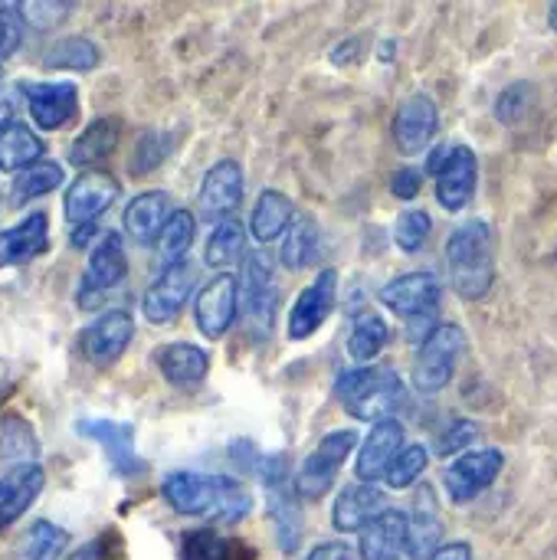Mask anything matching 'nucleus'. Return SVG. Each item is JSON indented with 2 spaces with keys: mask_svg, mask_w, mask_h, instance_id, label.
I'll list each match as a JSON object with an SVG mask.
<instances>
[{
  "mask_svg": "<svg viewBox=\"0 0 557 560\" xmlns=\"http://www.w3.org/2000/svg\"><path fill=\"white\" fill-rule=\"evenodd\" d=\"M164 502L177 515L207 518L217 525H236L253 512V495L243 482L230 476H207V472H171L161 482Z\"/></svg>",
  "mask_w": 557,
  "mask_h": 560,
  "instance_id": "1",
  "label": "nucleus"
},
{
  "mask_svg": "<svg viewBox=\"0 0 557 560\" xmlns=\"http://www.w3.org/2000/svg\"><path fill=\"white\" fill-rule=\"evenodd\" d=\"M446 266L456 295L466 302L483 299L496 282V236L486 220H473L460 226L446 240Z\"/></svg>",
  "mask_w": 557,
  "mask_h": 560,
  "instance_id": "2",
  "label": "nucleus"
},
{
  "mask_svg": "<svg viewBox=\"0 0 557 560\" xmlns=\"http://www.w3.org/2000/svg\"><path fill=\"white\" fill-rule=\"evenodd\" d=\"M335 394L355 420H368L374 427L394 420L397 407H404V384L397 371L381 364L345 371L335 384Z\"/></svg>",
  "mask_w": 557,
  "mask_h": 560,
  "instance_id": "3",
  "label": "nucleus"
},
{
  "mask_svg": "<svg viewBox=\"0 0 557 560\" xmlns=\"http://www.w3.org/2000/svg\"><path fill=\"white\" fill-rule=\"evenodd\" d=\"M381 302L407 322L410 338L427 341L440 328L433 325L437 308H440V282L433 272H407V276L391 279L381 289Z\"/></svg>",
  "mask_w": 557,
  "mask_h": 560,
  "instance_id": "4",
  "label": "nucleus"
},
{
  "mask_svg": "<svg viewBox=\"0 0 557 560\" xmlns=\"http://www.w3.org/2000/svg\"><path fill=\"white\" fill-rule=\"evenodd\" d=\"M427 171L437 180V200L443 210L460 213L469 207L473 194H476V177H479V164L476 154L466 144H443L427 158Z\"/></svg>",
  "mask_w": 557,
  "mask_h": 560,
  "instance_id": "5",
  "label": "nucleus"
},
{
  "mask_svg": "<svg viewBox=\"0 0 557 560\" xmlns=\"http://www.w3.org/2000/svg\"><path fill=\"white\" fill-rule=\"evenodd\" d=\"M463 351H466V331L460 325H440L417 351L414 387L420 394H440L453 381Z\"/></svg>",
  "mask_w": 557,
  "mask_h": 560,
  "instance_id": "6",
  "label": "nucleus"
},
{
  "mask_svg": "<svg viewBox=\"0 0 557 560\" xmlns=\"http://www.w3.org/2000/svg\"><path fill=\"white\" fill-rule=\"evenodd\" d=\"M240 295H243V322L250 328L253 338H269L272 331V318H276V305H279V289H276V266L269 259V253H253L246 259L243 269V282H240Z\"/></svg>",
  "mask_w": 557,
  "mask_h": 560,
  "instance_id": "7",
  "label": "nucleus"
},
{
  "mask_svg": "<svg viewBox=\"0 0 557 560\" xmlns=\"http://www.w3.org/2000/svg\"><path fill=\"white\" fill-rule=\"evenodd\" d=\"M358 446V433L355 430H335L328 433L299 466L295 472V495L299 499H322L325 492H332V486L338 482V472L345 466V459L351 456V450Z\"/></svg>",
  "mask_w": 557,
  "mask_h": 560,
  "instance_id": "8",
  "label": "nucleus"
},
{
  "mask_svg": "<svg viewBox=\"0 0 557 560\" xmlns=\"http://www.w3.org/2000/svg\"><path fill=\"white\" fill-rule=\"evenodd\" d=\"M125 276H128V259H125L121 236L118 233H105L95 243V249H92V256L85 262V272L79 279V292H76L79 305L82 308H95L108 292H115L125 282Z\"/></svg>",
  "mask_w": 557,
  "mask_h": 560,
  "instance_id": "9",
  "label": "nucleus"
},
{
  "mask_svg": "<svg viewBox=\"0 0 557 560\" xmlns=\"http://www.w3.org/2000/svg\"><path fill=\"white\" fill-rule=\"evenodd\" d=\"M76 433L85 436L89 443H98L108 456V466L121 479H135L148 472V463L135 453V427L121 420H105V417H89L76 423Z\"/></svg>",
  "mask_w": 557,
  "mask_h": 560,
  "instance_id": "10",
  "label": "nucleus"
},
{
  "mask_svg": "<svg viewBox=\"0 0 557 560\" xmlns=\"http://www.w3.org/2000/svg\"><path fill=\"white\" fill-rule=\"evenodd\" d=\"M194 282H197V266L194 262H174V266H164L161 276L148 285L144 299H141V312L151 325H171L181 308L187 305L190 292H194Z\"/></svg>",
  "mask_w": 557,
  "mask_h": 560,
  "instance_id": "11",
  "label": "nucleus"
},
{
  "mask_svg": "<svg viewBox=\"0 0 557 560\" xmlns=\"http://www.w3.org/2000/svg\"><path fill=\"white\" fill-rule=\"evenodd\" d=\"M121 197V184L105 174V171H85L82 177H76L62 197V213H66V223L76 230V226H85V223H95L105 210H112V203Z\"/></svg>",
  "mask_w": 557,
  "mask_h": 560,
  "instance_id": "12",
  "label": "nucleus"
},
{
  "mask_svg": "<svg viewBox=\"0 0 557 560\" xmlns=\"http://www.w3.org/2000/svg\"><path fill=\"white\" fill-rule=\"evenodd\" d=\"M338 299V272L335 269H322L315 276V282H309L299 299L289 308V338L292 341H305L312 338L332 315Z\"/></svg>",
  "mask_w": 557,
  "mask_h": 560,
  "instance_id": "13",
  "label": "nucleus"
},
{
  "mask_svg": "<svg viewBox=\"0 0 557 560\" xmlns=\"http://www.w3.org/2000/svg\"><path fill=\"white\" fill-rule=\"evenodd\" d=\"M236 308H240V282H236V276L220 272L200 289V295L194 302V322H197L200 335L217 341L236 322Z\"/></svg>",
  "mask_w": 557,
  "mask_h": 560,
  "instance_id": "14",
  "label": "nucleus"
},
{
  "mask_svg": "<svg viewBox=\"0 0 557 560\" xmlns=\"http://www.w3.org/2000/svg\"><path fill=\"white\" fill-rule=\"evenodd\" d=\"M240 203H243V167H240V161L223 158L200 180V190H197L200 217L223 223V220H230V213Z\"/></svg>",
  "mask_w": 557,
  "mask_h": 560,
  "instance_id": "15",
  "label": "nucleus"
},
{
  "mask_svg": "<svg viewBox=\"0 0 557 560\" xmlns=\"http://www.w3.org/2000/svg\"><path fill=\"white\" fill-rule=\"evenodd\" d=\"M131 338H135V318L125 308H112V312H102L82 331L79 348L92 364L105 368V364H115L128 351Z\"/></svg>",
  "mask_w": 557,
  "mask_h": 560,
  "instance_id": "16",
  "label": "nucleus"
},
{
  "mask_svg": "<svg viewBox=\"0 0 557 560\" xmlns=\"http://www.w3.org/2000/svg\"><path fill=\"white\" fill-rule=\"evenodd\" d=\"M502 466H506V456H502L499 450H473V453L460 456V459L446 469V476H443L450 499H453L456 505L473 502L476 495H483V492L499 479Z\"/></svg>",
  "mask_w": 557,
  "mask_h": 560,
  "instance_id": "17",
  "label": "nucleus"
},
{
  "mask_svg": "<svg viewBox=\"0 0 557 560\" xmlns=\"http://www.w3.org/2000/svg\"><path fill=\"white\" fill-rule=\"evenodd\" d=\"M23 98H26V108H30L33 125L43 128V131L62 128L79 112V89L69 79H59V82H30V85H23Z\"/></svg>",
  "mask_w": 557,
  "mask_h": 560,
  "instance_id": "18",
  "label": "nucleus"
},
{
  "mask_svg": "<svg viewBox=\"0 0 557 560\" xmlns=\"http://www.w3.org/2000/svg\"><path fill=\"white\" fill-rule=\"evenodd\" d=\"M440 131V112L430 95H410L394 115V141L404 154H423Z\"/></svg>",
  "mask_w": 557,
  "mask_h": 560,
  "instance_id": "19",
  "label": "nucleus"
},
{
  "mask_svg": "<svg viewBox=\"0 0 557 560\" xmlns=\"http://www.w3.org/2000/svg\"><path fill=\"white\" fill-rule=\"evenodd\" d=\"M46 486V472L43 466L36 463H20V466H10L3 476H0V535L16 525L30 509L33 502L39 499Z\"/></svg>",
  "mask_w": 557,
  "mask_h": 560,
  "instance_id": "20",
  "label": "nucleus"
},
{
  "mask_svg": "<svg viewBox=\"0 0 557 560\" xmlns=\"http://www.w3.org/2000/svg\"><path fill=\"white\" fill-rule=\"evenodd\" d=\"M404 450V423L397 420H384L378 427H371V433L364 436L361 450H358V479L361 482H378L387 476V469L394 466V459L401 456Z\"/></svg>",
  "mask_w": 557,
  "mask_h": 560,
  "instance_id": "21",
  "label": "nucleus"
},
{
  "mask_svg": "<svg viewBox=\"0 0 557 560\" xmlns=\"http://www.w3.org/2000/svg\"><path fill=\"white\" fill-rule=\"evenodd\" d=\"M387 512V499L378 486L371 482H355V486H345L335 499V509H332V525L345 535L351 532H364L374 518H381Z\"/></svg>",
  "mask_w": 557,
  "mask_h": 560,
  "instance_id": "22",
  "label": "nucleus"
},
{
  "mask_svg": "<svg viewBox=\"0 0 557 560\" xmlns=\"http://www.w3.org/2000/svg\"><path fill=\"white\" fill-rule=\"evenodd\" d=\"M49 249V217L36 210L23 217L16 226L0 230V266H23Z\"/></svg>",
  "mask_w": 557,
  "mask_h": 560,
  "instance_id": "23",
  "label": "nucleus"
},
{
  "mask_svg": "<svg viewBox=\"0 0 557 560\" xmlns=\"http://www.w3.org/2000/svg\"><path fill=\"white\" fill-rule=\"evenodd\" d=\"M154 364L171 387H197L210 374V354L190 341H171L154 351Z\"/></svg>",
  "mask_w": 557,
  "mask_h": 560,
  "instance_id": "24",
  "label": "nucleus"
},
{
  "mask_svg": "<svg viewBox=\"0 0 557 560\" xmlns=\"http://www.w3.org/2000/svg\"><path fill=\"white\" fill-rule=\"evenodd\" d=\"M171 213H174L171 194H164V190H144V194H138L125 207V230L138 243H158L161 240V230L171 220Z\"/></svg>",
  "mask_w": 557,
  "mask_h": 560,
  "instance_id": "25",
  "label": "nucleus"
},
{
  "mask_svg": "<svg viewBox=\"0 0 557 560\" xmlns=\"http://www.w3.org/2000/svg\"><path fill=\"white\" fill-rule=\"evenodd\" d=\"M407 545V512L387 509L361 532V558L397 560V551Z\"/></svg>",
  "mask_w": 557,
  "mask_h": 560,
  "instance_id": "26",
  "label": "nucleus"
},
{
  "mask_svg": "<svg viewBox=\"0 0 557 560\" xmlns=\"http://www.w3.org/2000/svg\"><path fill=\"white\" fill-rule=\"evenodd\" d=\"M121 138V121L118 118H95L85 125V131L69 144V164L72 167H95L98 161L112 158Z\"/></svg>",
  "mask_w": 557,
  "mask_h": 560,
  "instance_id": "27",
  "label": "nucleus"
},
{
  "mask_svg": "<svg viewBox=\"0 0 557 560\" xmlns=\"http://www.w3.org/2000/svg\"><path fill=\"white\" fill-rule=\"evenodd\" d=\"M440 538H443V525L437 518L433 495L427 489V495H420V502H417V512L407 515V545H404V551L414 560H430L443 548Z\"/></svg>",
  "mask_w": 557,
  "mask_h": 560,
  "instance_id": "28",
  "label": "nucleus"
},
{
  "mask_svg": "<svg viewBox=\"0 0 557 560\" xmlns=\"http://www.w3.org/2000/svg\"><path fill=\"white\" fill-rule=\"evenodd\" d=\"M181 560H256V551L240 538L197 528L181 538Z\"/></svg>",
  "mask_w": 557,
  "mask_h": 560,
  "instance_id": "29",
  "label": "nucleus"
},
{
  "mask_svg": "<svg viewBox=\"0 0 557 560\" xmlns=\"http://www.w3.org/2000/svg\"><path fill=\"white\" fill-rule=\"evenodd\" d=\"M292 200L282 194V190H263L256 207H253V217H250V230L259 243H272L276 236H282L292 223Z\"/></svg>",
  "mask_w": 557,
  "mask_h": 560,
  "instance_id": "30",
  "label": "nucleus"
},
{
  "mask_svg": "<svg viewBox=\"0 0 557 560\" xmlns=\"http://www.w3.org/2000/svg\"><path fill=\"white\" fill-rule=\"evenodd\" d=\"M43 151L46 148L39 141V135L23 121H13L7 131H0V171L20 174V171L33 167L43 158Z\"/></svg>",
  "mask_w": 557,
  "mask_h": 560,
  "instance_id": "31",
  "label": "nucleus"
},
{
  "mask_svg": "<svg viewBox=\"0 0 557 560\" xmlns=\"http://www.w3.org/2000/svg\"><path fill=\"white\" fill-rule=\"evenodd\" d=\"M391 341V328L387 322L378 315V312H361L355 315V325H351V335H348V354L351 361L358 364H371L374 358H381V351L387 348Z\"/></svg>",
  "mask_w": 557,
  "mask_h": 560,
  "instance_id": "32",
  "label": "nucleus"
},
{
  "mask_svg": "<svg viewBox=\"0 0 557 560\" xmlns=\"http://www.w3.org/2000/svg\"><path fill=\"white\" fill-rule=\"evenodd\" d=\"M269 492V515L276 525L279 548L292 555L302 541V512H299V495H292V486L266 489Z\"/></svg>",
  "mask_w": 557,
  "mask_h": 560,
  "instance_id": "33",
  "label": "nucleus"
},
{
  "mask_svg": "<svg viewBox=\"0 0 557 560\" xmlns=\"http://www.w3.org/2000/svg\"><path fill=\"white\" fill-rule=\"evenodd\" d=\"M69 548V535L53 522H33L20 538L13 560H62Z\"/></svg>",
  "mask_w": 557,
  "mask_h": 560,
  "instance_id": "34",
  "label": "nucleus"
},
{
  "mask_svg": "<svg viewBox=\"0 0 557 560\" xmlns=\"http://www.w3.org/2000/svg\"><path fill=\"white\" fill-rule=\"evenodd\" d=\"M243 249H246V226L230 217V220L213 226L207 249H204V259L213 269H230L243 259Z\"/></svg>",
  "mask_w": 557,
  "mask_h": 560,
  "instance_id": "35",
  "label": "nucleus"
},
{
  "mask_svg": "<svg viewBox=\"0 0 557 560\" xmlns=\"http://www.w3.org/2000/svg\"><path fill=\"white\" fill-rule=\"evenodd\" d=\"M43 66L49 69H76V72H89L98 66V46L85 36H66L56 39L46 52H43Z\"/></svg>",
  "mask_w": 557,
  "mask_h": 560,
  "instance_id": "36",
  "label": "nucleus"
},
{
  "mask_svg": "<svg viewBox=\"0 0 557 560\" xmlns=\"http://www.w3.org/2000/svg\"><path fill=\"white\" fill-rule=\"evenodd\" d=\"M282 266L299 272V269H309L315 259H318V226L302 217L292 223V230L286 233V243H282Z\"/></svg>",
  "mask_w": 557,
  "mask_h": 560,
  "instance_id": "37",
  "label": "nucleus"
},
{
  "mask_svg": "<svg viewBox=\"0 0 557 560\" xmlns=\"http://www.w3.org/2000/svg\"><path fill=\"white\" fill-rule=\"evenodd\" d=\"M197 236V220L190 210H174L167 226L161 230V240H158V253L164 259V266H174V262H184V253L190 249Z\"/></svg>",
  "mask_w": 557,
  "mask_h": 560,
  "instance_id": "38",
  "label": "nucleus"
},
{
  "mask_svg": "<svg viewBox=\"0 0 557 560\" xmlns=\"http://www.w3.org/2000/svg\"><path fill=\"white\" fill-rule=\"evenodd\" d=\"M59 184H62V167H59L56 161H36L33 167L20 171V174L13 177V200H16V203H26V200L46 197V194H53Z\"/></svg>",
  "mask_w": 557,
  "mask_h": 560,
  "instance_id": "39",
  "label": "nucleus"
},
{
  "mask_svg": "<svg viewBox=\"0 0 557 560\" xmlns=\"http://www.w3.org/2000/svg\"><path fill=\"white\" fill-rule=\"evenodd\" d=\"M36 453V436L33 427L23 417H3L0 420V456L13 466L33 463L30 456Z\"/></svg>",
  "mask_w": 557,
  "mask_h": 560,
  "instance_id": "40",
  "label": "nucleus"
},
{
  "mask_svg": "<svg viewBox=\"0 0 557 560\" xmlns=\"http://www.w3.org/2000/svg\"><path fill=\"white\" fill-rule=\"evenodd\" d=\"M174 151V135L171 131H161V128H151L138 138L135 144V154H131V174H151L158 171L167 154Z\"/></svg>",
  "mask_w": 557,
  "mask_h": 560,
  "instance_id": "41",
  "label": "nucleus"
},
{
  "mask_svg": "<svg viewBox=\"0 0 557 560\" xmlns=\"http://www.w3.org/2000/svg\"><path fill=\"white\" fill-rule=\"evenodd\" d=\"M430 230H433V220H430L427 210H407V213H401L397 223H394V243H397L404 253H417V249L427 246Z\"/></svg>",
  "mask_w": 557,
  "mask_h": 560,
  "instance_id": "42",
  "label": "nucleus"
},
{
  "mask_svg": "<svg viewBox=\"0 0 557 560\" xmlns=\"http://www.w3.org/2000/svg\"><path fill=\"white\" fill-rule=\"evenodd\" d=\"M532 105H535V85L515 82V85H509V89L499 92V98H496V118L502 125H519L532 112Z\"/></svg>",
  "mask_w": 557,
  "mask_h": 560,
  "instance_id": "43",
  "label": "nucleus"
},
{
  "mask_svg": "<svg viewBox=\"0 0 557 560\" xmlns=\"http://www.w3.org/2000/svg\"><path fill=\"white\" fill-rule=\"evenodd\" d=\"M423 469H427V450L423 446H404L401 456L394 459V466L387 469L384 482L391 489H410L423 476Z\"/></svg>",
  "mask_w": 557,
  "mask_h": 560,
  "instance_id": "44",
  "label": "nucleus"
},
{
  "mask_svg": "<svg viewBox=\"0 0 557 560\" xmlns=\"http://www.w3.org/2000/svg\"><path fill=\"white\" fill-rule=\"evenodd\" d=\"M23 10L20 3H0V62L10 59L23 43Z\"/></svg>",
  "mask_w": 557,
  "mask_h": 560,
  "instance_id": "45",
  "label": "nucleus"
},
{
  "mask_svg": "<svg viewBox=\"0 0 557 560\" xmlns=\"http://www.w3.org/2000/svg\"><path fill=\"white\" fill-rule=\"evenodd\" d=\"M69 560H125V548H121V538L115 532H105L102 538L79 548Z\"/></svg>",
  "mask_w": 557,
  "mask_h": 560,
  "instance_id": "46",
  "label": "nucleus"
},
{
  "mask_svg": "<svg viewBox=\"0 0 557 560\" xmlns=\"http://www.w3.org/2000/svg\"><path fill=\"white\" fill-rule=\"evenodd\" d=\"M479 436V427L473 420H456L443 436H440V456H456Z\"/></svg>",
  "mask_w": 557,
  "mask_h": 560,
  "instance_id": "47",
  "label": "nucleus"
},
{
  "mask_svg": "<svg viewBox=\"0 0 557 560\" xmlns=\"http://www.w3.org/2000/svg\"><path fill=\"white\" fill-rule=\"evenodd\" d=\"M20 10H23V16H30V23L33 26H56L69 10H72V3H20Z\"/></svg>",
  "mask_w": 557,
  "mask_h": 560,
  "instance_id": "48",
  "label": "nucleus"
},
{
  "mask_svg": "<svg viewBox=\"0 0 557 560\" xmlns=\"http://www.w3.org/2000/svg\"><path fill=\"white\" fill-rule=\"evenodd\" d=\"M420 187H423V174L414 171V167H401L394 174V180H391V190H394L397 200H417Z\"/></svg>",
  "mask_w": 557,
  "mask_h": 560,
  "instance_id": "49",
  "label": "nucleus"
},
{
  "mask_svg": "<svg viewBox=\"0 0 557 560\" xmlns=\"http://www.w3.org/2000/svg\"><path fill=\"white\" fill-rule=\"evenodd\" d=\"M305 560H351V548L341 541H325V545L312 548Z\"/></svg>",
  "mask_w": 557,
  "mask_h": 560,
  "instance_id": "50",
  "label": "nucleus"
},
{
  "mask_svg": "<svg viewBox=\"0 0 557 560\" xmlns=\"http://www.w3.org/2000/svg\"><path fill=\"white\" fill-rule=\"evenodd\" d=\"M430 560H473V548L466 541H450V545H443Z\"/></svg>",
  "mask_w": 557,
  "mask_h": 560,
  "instance_id": "51",
  "label": "nucleus"
},
{
  "mask_svg": "<svg viewBox=\"0 0 557 560\" xmlns=\"http://www.w3.org/2000/svg\"><path fill=\"white\" fill-rule=\"evenodd\" d=\"M13 121H20L16 118V105H13V98L7 92H0V131H7Z\"/></svg>",
  "mask_w": 557,
  "mask_h": 560,
  "instance_id": "52",
  "label": "nucleus"
},
{
  "mask_svg": "<svg viewBox=\"0 0 557 560\" xmlns=\"http://www.w3.org/2000/svg\"><path fill=\"white\" fill-rule=\"evenodd\" d=\"M92 236H98V223H85V226H76L72 230V246H85Z\"/></svg>",
  "mask_w": 557,
  "mask_h": 560,
  "instance_id": "53",
  "label": "nucleus"
},
{
  "mask_svg": "<svg viewBox=\"0 0 557 560\" xmlns=\"http://www.w3.org/2000/svg\"><path fill=\"white\" fill-rule=\"evenodd\" d=\"M548 23H552V30H557V3H552V10H548Z\"/></svg>",
  "mask_w": 557,
  "mask_h": 560,
  "instance_id": "54",
  "label": "nucleus"
},
{
  "mask_svg": "<svg viewBox=\"0 0 557 560\" xmlns=\"http://www.w3.org/2000/svg\"><path fill=\"white\" fill-rule=\"evenodd\" d=\"M397 560H401V558H397Z\"/></svg>",
  "mask_w": 557,
  "mask_h": 560,
  "instance_id": "55",
  "label": "nucleus"
}]
</instances>
